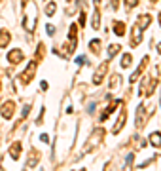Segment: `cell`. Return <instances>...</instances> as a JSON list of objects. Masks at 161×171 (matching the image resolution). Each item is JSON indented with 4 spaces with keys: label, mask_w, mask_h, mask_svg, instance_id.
Here are the masks:
<instances>
[{
    "label": "cell",
    "mask_w": 161,
    "mask_h": 171,
    "mask_svg": "<svg viewBox=\"0 0 161 171\" xmlns=\"http://www.w3.org/2000/svg\"><path fill=\"white\" fill-rule=\"evenodd\" d=\"M25 10H27V13H25V31L27 33H34V29H36V15H38V10H36V4L32 2V0H27V4H25Z\"/></svg>",
    "instance_id": "6da1fadb"
},
{
    "label": "cell",
    "mask_w": 161,
    "mask_h": 171,
    "mask_svg": "<svg viewBox=\"0 0 161 171\" xmlns=\"http://www.w3.org/2000/svg\"><path fill=\"white\" fill-rule=\"evenodd\" d=\"M102 139H104V129H102V128H97V129L93 131V135H91V141H87L85 148H83V154H85L87 150H91V148H95L97 144H101Z\"/></svg>",
    "instance_id": "7a4b0ae2"
},
{
    "label": "cell",
    "mask_w": 161,
    "mask_h": 171,
    "mask_svg": "<svg viewBox=\"0 0 161 171\" xmlns=\"http://www.w3.org/2000/svg\"><path fill=\"white\" fill-rule=\"evenodd\" d=\"M155 84H157V80H155L154 76H146V78L142 80V84H140L139 95H152V91L155 89Z\"/></svg>",
    "instance_id": "3957f363"
},
{
    "label": "cell",
    "mask_w": 161,
    "mask_h": 171,
    "mask_svg": "<svg viewBox=\"0 0 161 171\" xmlns=\"http://www.w3.org/2000/svg\"><path fill=\"white\" fill-rule=\"evenodd\" d=\"M146 118H148V108H146V105H139V108H136V128H144Z\"/></svg>",
    "instance_id": "277c9868"
},
{
    "label": "cell",
    "mask_w": 161,
    "mask_h": 171,
    "mask_svg": "<svg viewBox=\"0 0 161 171\" xmlns=\"http://www.w3.org/2000/svg\"><path fill=\"white\" fill-rule=\"evenodd\" d=\"M13 112H15V103L13 101H6L2 107H0V114H2V118H6V120L13 118Z\"/></svg>",
    "instance_id": "5b68a950"
},
{
    "label": "cell",
    "mask_w": 161,
    "mask_h": 171,
    "mask_svg": "<svg viewBox=\"0 0 161 171\" xmlns=\"http://www.w3.org/2000/svg\"><path fill=\"white\" fill-rule=\"evenodd\" d=\"M36 65H38V63H36V61H32V63L29 65V68H27V70H25V72H23V74L19 76L23 84H29V82L32 80V76H34V72H36Z\"/></svg>",
    "instance_id": "8992f818"
},
{
    "label": "cell",
    "mask_w": 161,
    "mask_h": 171,
    "mask_svg": "<svg viewBox=\"0 0 161 171\" xmlns=\"http://www.w3.org/2000/svg\"><path fill=\"white\" fill-rule=\"evenodd\" d=\"M106 70H108V63H102V65L97 68V72L93 74V84H95V86L102 84V80H104V74H106Z\"/></svg>",
    "instance_id": "52a82bcc"
},
{
    "label": "cell",
    "mask_w": 161,
    "mask_h": 171,
    "mask_svg": "<svg viewBox=\"0 0 161 171\" xmlns=\"http://www.w3.org/2000/svg\"><path fill=\"white\" fill-rule=\"evenodd\" d=\"M131 33H133V36H131V46L135 48V46H139V44L142 42V29H140V27H136V25H135Z\"/></svg>",
    "instance_id": "ba28073f"
},
{
    "label": "cell",
    "mask_w": 161,
    "mask_h": 171,
    "mask_svg": "<svg viewBox=\"0 0 161 171\" xmlns=\"http://www.w3.org/2000/svg\"><path fill=\"white\" fill-rule=\"evenodd\" d=\"M8 61H10L12 65L21 63V61H23V52H21V50H12V52L8 53Z\"/></svg>",
    "instance_id": "9c48e42d"
},
{
    "label": "cell",
    "mask_w": 161,
    "mask_h": 171,
    "mask_svg": "<svg viewBox=\"0 0 161 171\" xmlns=\"http://www.w3.org/2000/svg\"><path fill=\"white\" fill-rule=\"evenodd\" d=\"M150 23H152V17H150L148 13H142V15L139 17V21H136V27H140V29L144 31V29L150 27Z\"/></svg>",
    "instance_id": "30bf717a"
},
{
    "label": "cell",
    "mask_w": 161,
    "mask_h": 171,
    "mask_svg": "<svg viewBox=\"0 0 161 171\" xmlns=\"http://www.w3.org/2000/svg\"><path fill=\"white\" fill-rule=\"evenodd\" d=\"M146 63H148V57H144V59H142V63L139 65V68H136V70L133 72V74H131V78H129V80H131L133 84H135V80H139V76H140V72L144 70V67H146Z\"/></svg>",
    "instance_id": "8fae6325"
},
{
    "label": "cell",
    "mask_w": 161,
    "mask_h": 171,
    "mask_svg": "<svg viewBox=\"0 0 161 171\" xmlns=\"http://www.w3.org/2000/svg\"><path fill=\"white\" fill-rule=\"evenodd\" d=\"M125 118H127V114H125V110H121V116L118 118V122H116V126H114V133H120V129H123V126H125Z\"/></svg>",
    "instance_id": "7c38bea8"
},
{
    "label": "cell",
    "mask_w": 161,
    "mask_h": 171,
    "mask_svg": "<svg viewBox=\"0 0 161 171\" xmlns=\"http://www.w3.org/2000/svg\"><path fill=\"white\" fill-rule=\"evenodd\" d=\"M10 40H12V34L4 29V31H0V48H6L8 44H10Z\"/></svg>",
    "instance_id": "4fadbf2b"
},
{
    "label": "cell",
    "mask_w": 161,
    "mask_h": 171,
    "mask_svg": "<svg viewBox=\"0 0 161 171\" xmlns=\"http://www.w3.org/2000/svg\"><path fill=\"white\" fill-rule=\"evenodd\" d=\"M38 160H40V154H38L36 150H32V156H31V160H27V167H29V169H32V167L38 163Z\"/></svg>",
    "instance_id": "5bb4252c"
},
{
    "label": "cell",
    "mask_w": 161,
    "mask_h": 171,
    "mask_svg": "<svg viewBox=\"0 0 161 171\" xmlns=\"http://www.w3.org/2000/svg\"><path fill=\"white\" fill-rule=\"evenodd\" d=\"M150 144H154V146H161V133H159V131H154V133L150 135Z\"/></svg>",
    "instance_id": "9a60e30c"
},
{
    "label": "cell",
    "mask_w": 161,
    "mask_h": 171,
    "mask_svg": "<svg viewBox=\"0 0 161 171\" xmlns=\"http://www.w3.org/2000/svg\"><path fill=\"white\" fill-rule=\"evenodd\" d=\"M19 152H21V143L12 144V148H10V156H12L13 160H17V158H19Z\"/></svg>",
    "instance_id": "2e32d148"
},
{
    "label": "cell",
    "mask_w": 161,
    "mask_h": 171,
    "mask_svg": "<svg viewBox=\"0 0 161 171\" xmlns=\"http://www.w3.org/2000/svg\"><path fill=\"white\" fill-rule=\"evenodd\" d=\"M114 31H116L118 36H123V34H125V23L116 21V23H114Z\"/></svg>",
    "instance_id": "e0dca14e"
},
{
    "label": "cell",
    "mask_w": 161,
    "mask_h": 171,
    "mask_svg": "<svg viewBox=\"0 0 161 171\" xmlns=\"http://www.w3.org/2000/svg\"><path fill=\"white\" fill-rule=\"evenodd\" d=\"M91 25H93V29H99L101 27V13H99V10L93 12V21H91Z\"/></svg>",
    "instance_id": "ac0fdd59"
},
{
    "label": "cell",
    "mask_w": 161,
    "mask_h": 171,
    "mask_svg": "<svg viewBox=\"0 0 161 171\" xmlns=\"http://www.w3.org/2000/svg\"><path fill=\"white\" fill-rule=\"evenodd\" d=\"M55 10H57V4H55V2H50V4H48V8H45V15L51 17V15L55 13Z\"/></svg>",
    "instance_id": "d6986e66"
},
{
    "label": "cell",
    "mask_w": 161,
    "mask_h": 171,
    "mask_svg": "<svg viewBox=\"0 0 161 171\" xmlns=\"http://www.w3.org/2000/svg\"><path fill=\"white\" fill-rule=\"evenodd\" d=\"M120 48H121V46H118V44H112V46L108 48V57H114V55H116V53L120 52Z\"/></svg>",
    "instance_id": "ffe728a7"
},
{
    "label": "cell",
    "mask_w": 161,
    "mask_h": 171,
    "mask_svg": "<svg viewBox=\"0 0 161 171\" xmlns=\"http://www.w3.org/2000/svg\"><path fill=\"white\" fill-rule=\"evenodd\" d=\"M99 46H101V40H91L89 42V48H91L93 53H99Z\"/></svg>",
    "instance_id": "44dd1931"
},
{
    "label": "cell",
    "mask_w": 161,
    "mask_h": 171,
    "mask_svg": "<svg viewBox=\"0 0 161 171\" xmlns=\"http://www.w3.org/2000/svg\"><path fill=\"white\" fill-rule=\"evenodd\" d=\"M118 84H121V76H120V74H114L112 80H110V88H116Z\"/></svg>",
    "instance_id": "7402d4cb"
},
{
    "label": "cell",
    "mask_w": 161,
    "mask_h": 171,
    "mask_svg": "<svg viewBox=\"0 0 161 171\" xmlns=\"http://www.w3.org/2000/svg\"><path fill=\"white\" fill-rule=\"evenodd\" d=\"M121 67H123V68L131 67V55H129V53H125V55H123V59H121Z\"/></svg>",
    "instance_id": "603a6c76"
},
{
    "label": "cell",
    "mask_w": 161,
    "mask_h": 171,
    "mask_svg": "<svg viewBox=\"0 0 161 171\" xmlns=\"http://www.w3.org/2000/svg\"><path fill=\"white\" fill-rule=\"evenodd\" d=\"M45 31H48V34H50V36H53V34H55V27H53V25H48V27H45Z\"/></svg>",
    "instance_id": "cb8c5ba5"
},
{
    "label": "cell",
    "mask_w": 161,
    "mask_h": 171,
    "mask_svg": "<svg viewBox=\"0 0 161 171\" xmlns=\"http://www.w3.org/2000/svg\"><path fill=\"white\" fill-rule=\"evenodd\" d=\"M123 2H125L127 6H136V4H139V2H136V0H123Z\"/></svg>",
    "instance_id": "d4e9b609"
},
{
    "label": "cell",
    "mask_w": 161,
    "mask_h": 171,
    "mask_svg": "<svg viewBox=\"0 0 161 171\" xmlns=\"http://www.w3.org/2000/svg\"><path fill=\"white\" fill-rule=\"evenodd\" d=\"M80 25H85V13H80Z\"/></svg>",
    "instance_id": "484cf974"
},
{
    "label": "cell",
    "mask_w": 161,
    "mask_h": 171,
    "mask_svg": "<svg viewBox=\"0 0 161 171\" xmlns=\"http://www.w3.org/2000/svg\"><path fill=\"white\" fill-rule=\"evenodd\" d=\"M76 63H78V65H83V63H85V57H78Z\"/></svg>",
    "instance_id": "4316f807"
},
{
    "label": "cell",
    "mask_w": 161,
    "mask_h": 171,
    "mask_svg": "<svg viewBox=\"0 0 161 171\" xmlns=\"http://www.w3.org/2000/svg\"><path fill=\"white\" fill-rule=\"evenodd\" d=\"M40 141H42V143H48L50 139H48V135H40Z\"/></svg>",
    "instance_id": "83f0119b"
},
{
    "label": "cell",
    "mask_w": 161,
    "mask_h": 171,
    "mask_svg": "<svg viewBox=\"0 0 161 171\" xmlns=\"http://www.w3.org/2000/svg\"><path fill=\"white\" fill-rule=\"evenodd\" d=\"M157 52H159V53H161V42H159V46H157Z\"/></svg>",
    "instance_id": "f1b7e54d"
},
{
    "label": "cell",
    "mask_w": 161,
    "mask_h": 171,
    "mask_svg": "<svg viewBox=\"0 0 161 171\" xmlns=\"http://www.w3.org/2000/svg\"><path fill=\"white\" fill-rule=\"evenodd\" d=\"M95 4H101V0H95Z\"/></svg>",
    "instance_id": "f546056e"
},
{
    "label": "cell",
    "mask_w": 161,
    "mask_h": 171,
    "mask_svg": "<svg viewBox=\"0 0 161 171\" xmlns=\"http://www.w3.org/2000/svg\"><path fill=\"white\" fill-rule=\"evenodd\" d=\"M159 25H161V13H159Z\"/></svg>",
    "instance_id": "4dcf8cb0"
},
{
    "label": "cell",
    "mask_w": 161,
    "mask_h": 171,
    "mask_svg": "<svg viewBox=\"0 0 161 171\" xmlns=\"http://www.w3.org/2000/svg\"><path fill=\"white\" fill-rule=\"evenodd\" d=\"M150 2H157V0H150Z\"/></svg>",
    "instance_id": "1f68e13d"
}]
</instances>
